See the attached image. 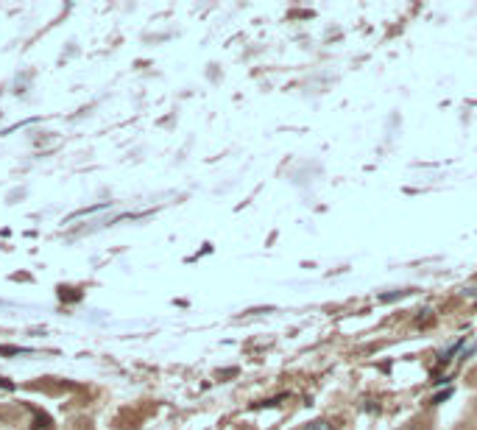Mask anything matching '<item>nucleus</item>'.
I'll list each match as a JSON object with an SVG mask.
<instances>
[{
	"label": "nucleus",
	"mask_w": 477,
	"mask_h": 430,
	"mask_svg": "<svg viewBox=\"0 0 477 430\" xmlns=\"http://www.w3.org/2000/svg\"><path fill=\"white\" fill-rule=\"evenodd\" d=\"M304 430H335L329 422H324V419H315V422H310V424H304Z\"/></svg>",
	"instance_id": "f257e3e1"
},
{
	"label": "nucleus",
	"mask_w": 477,
	"mask_h": 430,
	"mask_svg": "<svg viewBox=\"0 0 477 430\" xmlns=\"http://www.w3.org/2000/svg\"><path fill=\"white\" fill-rule=\"evenodd\" d=\"M20 346H0V355H20Z\"/></svg>",
	"instance_id": "f03ea898"
}]
</instances>
